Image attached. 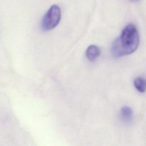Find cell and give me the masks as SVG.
Wrapping results in <instances>:
<instances>
[{"mask_svg": "<svg viewBox=\"0 0 146 146\" xmlns=\"http://www.w3.org/2000/svg\"><path fill=\"white\" fill-rule=\"evenodd\" d=\"M138 31L133 24L127 25L122 30L120 35L113 43L111 52L116 58L129 55L133 52L139 44Z\"/></svg>", "mask_w": 146, "mask_h": 146, "instance_id": "1", "label": "cell"}, {"mask_svg": "<svg viewBox=\"0 0 146 146\" xmlns=\"http://www.w3.org/2000/svg\"><path fill=\"white\" fill-rule=\"evenodd\" d=\"M61 19V10L57 5H52L43 15L41 21V29L47 31L54 29Z\"/></svg>", "mask_w": 146, "mask_h": 146, "instance_id": "2", "label": "cell"}, {"mask_svg": "<svg viewBox=\"0 0 146 146\" xmlns=\"http://www.w3.org/2000/svg\"><path fill=\"white\" fill-rule=\"evenodd\" d=\"M100 50L95 45H90L86 50V55L87 59L91 62L95 61L100 55Z\"/></svg>", "mask_w": 146, "mask_h": 146, "instance_id": "3", "label": "cell"}, {"mask_svg": "<svg viewBox=\"0 0 146 146\" xmlns=\"http://www.w3.org/2000/svg\"><path fill=\"white\" fill-rule=\"evenodd\" d=\"M120 115L122 119L125 121H130L132 118L133 112L132 109L127 106L121 108L120 110Z\"/></svg>", "mask_w": 146, "mask_h": 146, "instance_id": "4", "label": "cell"}, {"mask_svg": "<svg viewBox=\"0 0 146 146\" xmlns=\"http://www.w3.org/2000/svg\"><path fill=\"white\" fill-rule=\"evenodd\" d=\"M134 86L140 92H144L146 91V80L142 77H137L135 79Z\"/></svg>", "mask_w": 146, "mask_h": 146, "instance_id": "5", "label": "cell"}, {"mask_svg": "<svg viewBox=\"0 0 146 146\" xmlns=\"http://www.w3.org/2000/svg\"><path fill=\"white\" fill-rule=\"evenodd\" d=\"M133 1H137V0H133Z\"/></svg>", "mask_w": 146, "mask_h": 146, "instance_id": "6", "label": "cell"}]
</instances>
